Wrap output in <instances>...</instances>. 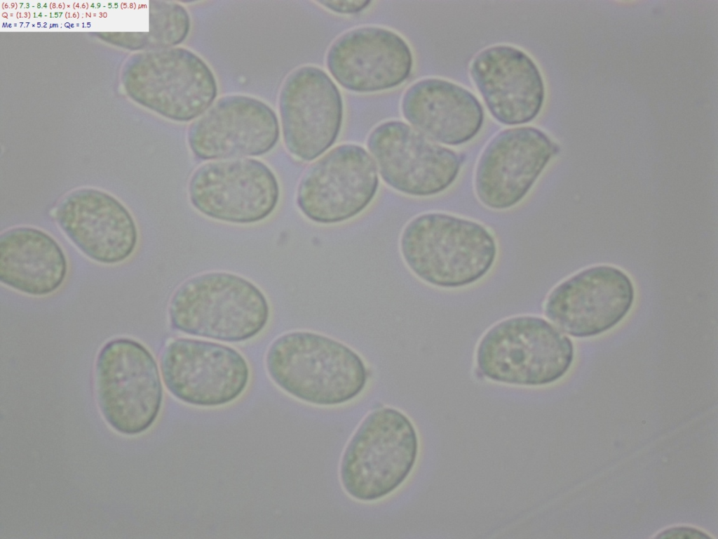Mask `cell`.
Wrapping results in <instances>:
<instances>
[{
    "label": "cell",
    "instance_id": "16",
    "mask_svg": "<svg viewBox=\"0 0 718 539\" xmlns=\"http://www.w3.org/2000/svg\"><path fill=\"white\" fill-rule=\"evenodd\" d=\"M326 65L344 88L370 93L405 82L412 69L413 55L408 44L396 32L365 26L338 37L327 51Z\"/></svg>",
    "mask_w": 718,
    "mask_h": 539
},
{
    "label": "cell",
    "instance_id": "8",
    "mask_svg": "<svg viewBox=\"0 0 718 539\" xmlns=\"http://www.w3.org/2000/svg\"><path fill=\"white\" fill-rule=\"evenodd\" d=\"M379 186L376 163L370 154L360 145L343 144L306 169L296 201L309 220L336 225L363 213L375 198Z\"/></svg>",
    "mask_w": 718,
    "mask_h": 539
},
{
    "label": "cell",
    "instance_id": "19",
    "mask_svg": "<svg viewBox=\"0 0 718 539\" xmlns=\"http://www.w3.org/2000/svg\"><path fill=\"white\" fill-rule=\"evenodd\" d=\"M405 119L431 139L448 145L465 143L480 131L484 110L470 91L452 81L427 78L416 81L402 100Z\"/></svg>",
    "mask_w": 718,
    "mask_h": 539
},
{
    "label": "cell",
    "instance_id": "5",
    "mask_svg": "<svg viewBox=\"0 0 718 539\" xmlns=\"http://www.w3.org/2000/svg\"><path fill=\"white\" fill-rule=\"evenodd\" d=\"M574 359L571 340L543 318L504 319L482 336L476 364L485 378L501 383L542 386L562 378Z\"/></svg>",
    "mask_w": 718,
    "mask_h": 539
},
{
    "label": "cell",
    "instance_id": "21",
    "mask_svg": "<svg viewBox=\"0 0 718 539\" xmlns=\"http://www.w3.org/2000/svg\"><path fill=\"white\" fill-rule=\"evenodd\" d=\"M371 1H320L319 4L339 14H355L358 13L367 8L371 4Z\"/></svg>",
    "mask_w": 718,
    "mask_h": 539
},
{
    "label": "cell",
    "instance_id": "4",
    "mask_svg": "<svg viewBox=\"0 0 718 539\" xmlns=\"http://www.w3.org/2000/svg\"><path fill=\"white\" fill-rule=\"evenodd\" d=\"M416 430L400 411L383 407L369 413L343 453L339 477L346 493L360 502H374L399 488L416 465Z\"/></svg>",
    "mask_w": 718,
    "mask_h": 539
},
{
    "label": "cell",
    "instance_id": "1",
    "mask_svg": "<svg viewBox=\"0 0 718 539\" xmlns=\"http://www.w3.org/2000/svg\"><path fill=\"white\" fill-rule=\"evenodd\" d=\"M273 382L306 403H347L365 389L368 371L361 357L343 342L320 333L295 331L277 338L266 355Z\"/></svg>",
    "mask_w": 718,
    "mask_h": 539
},
{
    "label": "cell",
    "instance_id": "6",
    "mask_svg": "<svg viewBox=\"0 0 718 539\" xmlns=\"http://www.w3.org/2000/svg\"><path fill=\"white\" fill-rule=\"evenodd\" d=\"M94 385L103 418L120 434H142L159 415L163 400L159 368L138 341L121 338L107 342L95 361Z\"/></svg>",
    "mask_w": 718,
    "mask_h": 539
},
{
    "label": "cell",
    "instance_id": "3",
    "mask_svg": "<svg viewBox=\"0 0 718 539\" xmlns=\"http://www.w3.org/2000/svg\"><path fill=\"white\" fill-rule=\"evenodd\" d=\"M171 326L183 333L226 342H241L267 326L270 306L250 280L226 272L192 277L174 292L168 305Z\"/></svg>",
    "mask_w": 718,
    "mask_h": 539
},
{
    "label": "cell",
    "instance_id": "12",
    "mask_svg": "<svg viewBox=\"0 0 718 539\" xmlns=\"http://www.w3.org/2000/svg\"><path fill=\"white\" fill-rule=\"evenodd\" d=\"M280 138L275 111L263 100L243 94L217 98L187 131V142L198 159L226 160L259 157Z\"/></svg>",
    "mask_w": 718,
    "mask_h": 539
},
{
    "label": "cell",
    "instance_id": "2",
    "mask_svg": "<svg viewBox=\"0 0 718 539\" xmlns=\"http://www.w3.org/2000/svg\"><path fill=\"white\" fill-rule=\"evenodd\" d=\"M402 257L410 271L438 288H461L477 282L493 267L497 246L482 224L439 212L421 214L404 227Z\"/></svg>",
    "mask_w": 718,
    "mask_h": 539
},
{
    "label": "cell",
    "instance_id": "22",
    "mask_svg": "<svg viewBox=\"0 0 718 539\" xmlns=\"http://www.w3.org/2000/svg\"><path fill=\"white\" fill-rule=\"evenodd\" d=\"M657 538H707L705 533L691 527H674L659 533Z\"/></svg>",
    "mask_w": 718,
    "mask_h": 539
},
{
    "label": "cell",
    "instance_id": "20",
    "mask_svg": "<svg viewBox=\"0 0 718 539\" xmlns=\"http://www.w3.org/2000/svg\"><path fill=\"white\" fill-rule=\"evenodd\" d=\"M68 272L66 255L58 242L42 229L20 226L0 237V280L19 292L50 295L64 284Z\"/></svg>",
    "mask_w": 718,
    "mask_h": 539
},
{
    "label": "cell",
    "instance_id": "10",
    "mask_svg": "<svg viewBox=\"0 0 718 539\" xmlns=\"http://www.w3.org/2000/svg\"><path fill=\"white\" fill-rule=\"evenodd\" d=\"M367 146L383 181L397 192L427 197L447 189L462 164L457 152L401 121H388L370 133Z\"/></svg>",
    "mask_w": 718,
    "mask_h": 539
},
{
    "label": "cell",
    "instance_id": "9",
    "mask_svg": "<svg viewBox=\"0 0 718 539\" xmlns=\"http://www.w3.org/2000/svg\"><path fill=\"white\" fill-rule=\"evenodd\" d=\"M188 194L201 214L224 222L253 224L276 208L280 186L273 171L253 158L205 163L192 174Z\"/></svg>",
    "mask_w": 718,
    "mask_h": 539
},
{
    "label": "cell",
    "instance_id": "15",
    "mask_svg": "<svg viewBox=\"0 0 718 539\" xmlns=\"http://www.w3.org/2000/svg\"><path fill=\"white\" fill-rule=\"evenodd\" d=\"M55 216L74 246L98 263L123 262L137 248L135 218L120 200L104 190L82 187L70 192L59 202Z\"/></svg>",
    "mask_w": 718,
    "mask_h": 539
},
{
    "label": "cell",
    "instance_id": "17",
    "mask_svg": "<svg viewBox=\"0 0 718 539\" xmlns=\"http://www.w3.org/2000/svg\"><path fill=\"white\" fill-rule=\"evenodd\" d=\"M470 74L491 114L506 125L533 120L542 109L545 85L534 60L524 51L496 44L478 52Z\"/></svg>",
    "mask_w": 718,
    "mask_h": 539
},
{
    "label": "cell",
    "instance_id": "18",
    "mask_svg": "<svg viewBox=\"0 0 718 539\" xmlns=\"http://www.w3.org/2000/svg\"><path fill=\"white\" fill-rule=\"evenodd\" d=\"M145 104L175 122L193 121L216 100L218 86L207 62L181 46L147 55L143 65Z\"/></svg>",
    "mask_w": 718,
    "mask_h": 539
},
{
    "label": "cell",
    "instance_id": "7",
    "mask_svg": "<svg viewBox=\"0 0 718 539\" xmlns=\"http://www.w3.org/2000/svg\"><path fill=\"white\" fill-rule=\"evenodd\" d=\"M162 379L177 399L194 406L217 407L238 399L247 389L250 371L245 358L225 344L178 338L164 348Z\"/></svg>",
    "mask_w": 718,
    "mask_h": 539
},
{
    "label": "cell",
    "instance_id": "13",
    "mask_svg": "<svg viewBox=\"0 0 718 539\" xmlns=\"http://www.w3.org/2000/svg\"><path fill=\"white\" fill-rule=\"evenodd\" d=\"M635 295L632 280L621 270L610 265L591 267L550 292L545 314L565 333L591 338L617 326L631 310Z\"/></svg>",
    "mask_w": 718,
    "mask_h": 539
},
{
    "label": "cell",
    "instance_id": "14",
    "mask_svg": "<svg viewBox=\"0 0 718 539\" xmlns=\"http://www.w3.org/2000/svg\"><path fill=\"white\" fill-rule=\"evenodd\" d=\"M557 152V145L539 128L521 126L499 132L477 163L475 189L478 199L493 210L515 206Z\"/></svg>",
    "mask_w": 718,
    "mask_h": 539
},
{
    "label": "cell",
    "instance_id": "11",
    "mask_svg": "<svg viewBox=\"0 0 718 539\" xmlns=\"http://www.w3.org/2000/svg\"><path fill=\"white\" fill-rule=\"evenodd\" d=\"M278 112L287 150L311 161L337 140L343 121L341 93L329 75L311 65L298 67L283 81Z\"/></svg>",
    "mask_w": 718,
    "mask_h": 539
}]
</instances>
